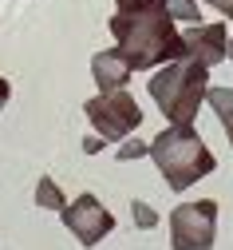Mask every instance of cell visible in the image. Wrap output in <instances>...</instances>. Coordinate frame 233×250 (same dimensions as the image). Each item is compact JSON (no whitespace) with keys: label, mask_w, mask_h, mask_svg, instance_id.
Masks as SVG:
<instances>
[{"label":"cell","mask_w":233,"mask_h":250,"mask_svg":"<svg viewBox=\"0 0 233 250\" xmlns=\"http://www.w3.org/2000/svg\"><path fill=\"white\" fill-rule=\"evenodd\" d=\"M143 155H150V143H143V139H123V143H119V163L143 159Z\"/></svg>","instance_id":"7c38bea8"},{"label":"cell","mask_w":233,"mask_h":250,"mask_svg":"<svg viewBox=\"0 0 233 250\" xmlns=\"http://www.w3.org/2000/svg\"><path fill=\"white\" fill-rule=\"evenodd\" d=\"M210 8H217L221 16H233V0H206Z\"/></svg>","instance_id":"9a60e30c"},{"label":"cell","mask_w":233,"mask_h":250,"mask_svg":"<svg viewBox=\"0 0 233 250\" xmlns=\"http://www.w3.org/2000/svg\"><path fill=\"white\" fill-rule=\"evenodd\" d=\"M150 159L162 171V179L170 183V191H186V187H194L197 179L214 175V167H217L214 151L202 143V135H197L194 127H174V123L154 135Z\"/></svg>","instance_id":"3957f363"},{"label":"cell","mask_w":233,"mask_h":250,"mask_svg":"<svg viewBox=\"0 0 233 250\" xmlns=\"http://www.w3.org/2000/svg\"><path fill=\"white\" fill-rule=\"evenodd\" d=\"M130 72H135V68L123 60L119 48H107V52H95V56H91V76H95L99 91H119V87H126Z\"/></svg>","instance_id":"ba28073f"},{"label":"cell","mask_w":233,"mask_h":250,"mask_svg":"<svg viewBox=\"0 0 233 250\" xmlns=\"http://www.w3.org/2000/svg\"><path fill=\"white\" fill-rule=\"evenodd\" d=\"M206 104H210L214 115L221 119L225 139H229V147H233V87H210V91H206Z\"/></svg>","instance_id":"9c48e42d"},{"label":"cell","mask_w":233,"mask_h":250,"mask_svg":"<svg viewBox=\"0 0 233 250\" xmlns=\"http://www.w3.org/2000/svg\"><path fill=\"white\" fill-rule=\"evenodd\" d=\"M36 203L44 207V210H63L68 207V199H63V191L52 183V179H40L36 183Z\"/></svg>","instance_id":"30bf717a"},{"label":"cell","mask_w":233,"mask_h":250,"mask_svg":"<svg viewBox=\"0 0 233 250\" xmlns=\"http://www.w3.org/2000/svg\"><path fill=\"white\" fill-rule=\"evenodd\" d=\"M103 143H107V139H87V143H83V151H91V155H95V151L103 147Z\"/></svg>","instance_id":"e0dca14e"},{"label":"cell","mask_w":233,"mask_h":250,"mask_svg":"<svg viewBox=\"0 0 233 250\" xmlns=\"http://www.w3.org/2000/svg\"><path fill=\"white\" fill-rule=\"evenodd\" d=\"M123 12H139V8H166V0H115Z\"/></svg>","instance_id":"5bb4252c"},{"label":"cell","mask_w":233,"mask_h":250,"mask_svg":"<svg viewBox=\"0 0 233 250\" xmlns=\"http://www.w3.org/2000/svg\"><path fill=\"white\" fill-rule=\"evenodd\" d=\"M87 119H91V127L103 135L107 143H123L130 131L143 123V107H139V100L130 96V91H99V96H91L87 100Z\"/></svg>","instance_id":"277c9868"},{"label":"cell","mask_w":233,"mask_h":250,"mask_svg":"<svg viewBox=\"0 0 233 250\" xmlns=\"http://www.w3.org/2000/svg\"><path fill=\"white\" fill-rule=\"evenodd\" d=\"M166 12L182 24H202V12H197V0H166Z\"/></svg>","instance_id":"8fae6325"},{"label":"cell","mask_w":233,"mask_h":250,"mask_svg":"<svg viewBox=\"0 0 233 250\" xmlns=\"http://www.w3.org/2000/svg\"><path fill=\"white\" fill-rule=\"evenodd\" d=\"M150 100L158 104V111L174 123V127H194L197 111H202V100L210 91V64L194 56H182V60H170V64H162L150 83Z\"/></svg>","instance_id":"7a4b0ae2"},{"label":"cell","mask_w":233,"mask_h":250,"mask_svg":"<svg viewBox=\"0 0 233 250\" xmlns=\"http://www.w3.org/2000/svg\"><path fill=\"white\" fill-rule=\"evenodd\" d=\"M229 60H233V36H229Z\"/></svg>","instance_id":"ac0fdd59"},{"label":"cell","mask_w":233,"mask_h":250,"mask_svg":"<svg viewBox=\"0 0 233 250\" xmlns=\"http://www.w3.org/2000/svg\"><path fill=\"white\" fill-rule=\"evenodd\" d=\"M186 40V56L202 60V64H221L229 60V28L225 24H194L190 32H182Z\"/></svg>","instance_id":"52a82bcc"},{"label":"cell","mask_w":233,"mask_h":250,"mask_svg":"<svg viewBox=\"0 0 233 250\" xmlns=\"http://www.w3.org/2000/svg\"><path fill=\"white\" fill-rule=\"evenodd\" d=\"M217 230V203H182L170 210V250H210Z\"/></svg>","instance_id":"5b68a950"},{"label":"cell","mask_w":233,"mask_h":250,"mask_svg":"<svg viewBox=\"0 0 233 250\" xmlns=\"http://www.w3.org/2000/svg\"><path fill=\"white\" fill-rule=\"evenodd\" d=\"M59 214H63V227L75 234L79 246H95V242H103L115 230V214L99 203L95 195H79L75 203H68Z\"/></svg>","instance_id":"8992f818"},{"label":"cell","mask_w":233,"mask_h":250,"mask_svg":"<svg viewBox=\"0 0 233 250\" xmlns=\"http://www.w3.org/2000/svg\"><path fill=\"white\" fill-rule=\"evenodd\" d=\"M8 100H12V83L0 76V111H4V104H8Z\"/></svg>","instance_id":"2e32d148"},{"label":"cell","mask_w":233,"mask_h":250,"mask_svg":"<svg viewBox=\"0 0 233 250\" xmlns=\"http://www.w3.org/2000/svg\"><path fill=\"white\" fill-rule=\"evenodd\" d=\"M178 20L166 12V8H139V12H115L111 16V36L115 48L123 52V60L135 72H150L162 68L170 60L186 56V40L174 28Z\"/></svg>","instance_id":"6da1fadb"},{"label":"cell","mask_w":233,"mask_h":250,"mask_svg":"<svg viewBox=\"0 0 233 250\" xmlns=\"http://www.w3.org/2000/svg\"><path fill=\"white\" fill-rule=\"evenodd\" d=\"M130 214H135V223H139V227H154V223H158L154 207H146V203H135V207H130Z\"/></svg>","instance_id":"4fadbf2b"}]
</instances>
